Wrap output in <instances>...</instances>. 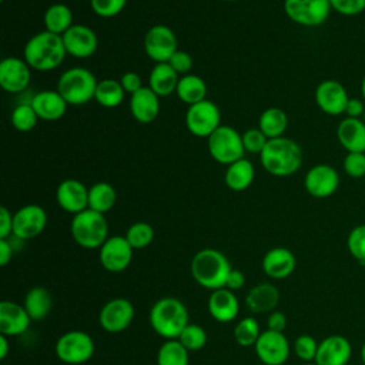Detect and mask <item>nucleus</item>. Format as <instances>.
Segmentation results:
<instances>
[{
	"label": "nucleus",
	"instance_id": "1",
	"mask_svg": "<svg viewBox=\"0 0 365 365\" xmlns=\"http://www.w3.org/2000/svg\"><path fill=\"white\" fill-rule=\"evenodd\" d=\"M63 37L47 30L31 36L23 50V58L36 71H51L66 58Z\"/></svg>",
	"mask_w": 365,
	"mask_h": 365
},
{
	"label": "nucleus",
	"instance_id": "2",
	"mask_svg": "<svg viewBox=\"0 0 365 365\" xmlns=\"http://www.w3.org/2000/svg\"><path fill=\"white\" fill-rule=\"evenodd\" d=\"M259 161L267 173L274 177H288L302 164V150L298 143L287 137L269 138L259 153Z\"/></svg>",
	"mask_w": 365,
	"mask_h": 365
},
{
	"label": "nucleus",
	"instance_id": "3",
	"mask_svg": "<svg viewBox=\"0 0 365 365\" xmlns=\"http://www.w3.org/2000/svg\"><path fill=\"white\" fill-rule=\"evenodd\" d=\"M190 269L198 285L215 291L225 288L228 274L232 268L228 258L221 251L214 248H204L192 257Z\"/></svg>",
	"mask_w": 365,
	"mask_h": 365
},
{
	"label": "nucleus",
	"instance_id": "4",
	"mask_svg": "<svg viewBox=\"0 0 365 365\" xmlns=\"http://www.w3.org/2000/svg\"><path fill=\"white\" fill-rule=\"evenodd\" d=\"M150 324L157 335L165 339H177L188 325V311L180 299L164 297L151 307Z\"/></svg>",
	"mask_w": 365,
	"mask_h": 365
},
{
	"label": "nucleus",
	"instance_id": "5",
	"mask_svg": "<svg viewBox=\"0 0 365 365\" xmlns=\"http://www.w3.org/2000/svg\"><path fill=\"white\" fill-rule=\"evenodd\" d=\"M70 231L76 244L87 250L100 248L108 238V224L104 214L90 208L73 217Z\"/></svg>",
	"mask_w": 365,
	"mask_h": 365
},
{
	"label": "nucleus",
	"instance_id": "6",
	"mask_svg": "<svg viewBox=\"0 0 365 365\" xmlns=\"http://www.w3.org/2000/svg\"><path fill=\"white\" fill-rule=\"evenodd\" d=\"M97 80L84 67H71L63 71L57 80V91L70 106H81L94 98Z\"/></svg>",
	"mask_w": 365,
	"mask_h": 365
},
{
	"label": "nucleus",
	"instance_id": "7",
	"mask_svg": "<svg viewBox=\"0 0 365 365\" xmlns=\"http://www.w3.org/2000/svg\"><path fill=\"white\" fill-rule=\"evenodd\" d=\"M208 153L220 164L230 165L237 160L244 158V144L242 135L230 125H220L207 138Z\"/></svg>",
	"mask_w": 365,
	"mask_h": 365
},
{
	"label": "nucleus",
	"instance_id": "8",
	"mask_svg": "<svg viewBox=\"0 0 365 365\" xmlns=\"http://www.w3.org/2000/svg\"><path fill=\"white\" fill-rule=\"evenodd\" d=\"M94 354V341L84 331H68L56 342V355L61 362L80 365L87 362Z\"/></svg>",
	"mask_w": 365,
	"mask_h": 365
},
{
	"label": "nucleus",
	"instance_id": "9",
	"mask_svg": "<svg viewBox=\"0 0 365 365\" xmlns=\"http://www.w3.org/2000/svg\"><path fill=\"white\" fill-rule=\"evenodd\" d=\"M287 17L304 27L324 24L332 11L329 0H284Z\"/></svg>",
	"mask_w": 365,
	"mask_h": 365
},
{
	"label": "nucleus",
	"instance_id": "10",
	"mask_svg": "<svg viewBox=\"0 0 365 365\" xmlns=\"http://www.w3.org/2000/svg\"><path fill=\"white\" fill-rule=\"evenodd\" d=\"M221 113L218 106L211 100H202L188 106L185 113L187 130L200 138H208L221 124Z\"/></svg>",
	"mask_w": 365,
	"mask_h": 365
},
{
	"label": "nucleus",
	"instance_id": "11",
	"mask_svg": "<svg viewBox=\"0 0 365 365\" xmlns=\"http://www.w3.org/2000/svg\"><path fill=\"white\" fill-rule=\"evenodd\" d=\"M144 51L155 63H167L178 50L174 31L165 24L150 27L144 36Z\"/></svg>",
	"mask_w": 365,
	"mask_h": 365
},
{
	"label": "nucleus",
	"instance_id": "12",
	"mask_svg": "<svg viewBox=\"0 0 365 365\" xmlns=\"http://www.w3.org/2000/svg\"><path fill=\"white\" fill-rule=\"evenodd\" d=\"M47 225V212L37 204H27L13 214V235L26 241L40 235Z\"/></svg>",
	"mask_w": 365,
	"mask_h": 365
},
{
	"label": "nucleus",
	"instance_id": "13",
	"mask_svg": "<svg viewBox=\"0 0 365 365\" xmlns=\"http://www.w3.org/2000/svg\"><path fill=\"white\" fill-rule=\"evenodd\" d=\"M134 248L130 245L125 237L114 235L98 248V259L104 269L110 272L124 271L133 259Z\"/></svg>",
	"mask_w": 365,
	"mask_h": 365
},
{
	"label": "nucleus",
	"instance_id": "14",
	"mask_svg": "<svg viewBox=\"0 0 365 365\" xmlns=\"http://www.w3.org/2000/svg\"><path fill=\"white\" fill-rule=\"evenodd\" d=\"M134 318V307L125 298H113L103 305L98 314L100 327L108 334H118L128 328Z\"/></svg>",
	"mask_w": 365,
	"mask_h": 365
},
{
	"label": "nucleus",
	"instance_id": "15",
	"mask_svg": "<svg viewBox=\"0 0 365 365\" xmlns=\"http://www.w3.org/2000/svg\"><path fill=\"white\" fill-rule=\"evenodd\" d=\"M304 187L314 198H328L339 187V174L329 164H315L307 171Z\"/></svg>",
	"mask_w": 365,
	"mask_h": 365
},
{
	"label": "nucleus",
	"instance_id": "16",
	"mask_svg": "<svg viewBox=\"0 0 365 365\" xmlns=\"http://www.w3.org/2000/svg\"><path fill=\"white\" fill-rule=\"evenodd\" d=\"M314 98L322 113L328 115H341L345 113L349 96L342 83L328 78L315 87Z\"/></svg>",
	"mask_w": 365,
	"mask_h": 365
},
{
	"label": "nucleus",
	"instance_id": "17",
	"mask_svg": "<svg viewBox=\"0 0 365 365\" xmlns=\"http://www.w3.org/2000/svg\"><path fill=\"white\" fill-rule=\"evenodd\" d=\"M255 354L265 365H282L289 356V342L284 332L264 331L254 345Z\"/></svg>",
	"mask_w": 365,
	"mask_h": 365
},
{
	"label": "nucleus",
	"instance_id": "18",
	"mask_svg": "<svg viewBox=\"0 0 365 365\" xmlns=\"http://www.w3.org/2000/svg\"><path fill=\"white\" fill-rule=\"evenodd\" d=\"M30 66L24 58L6 57L0 63V86L4 91L17 94L30 84Z\"/></svg>",
	"mask_w": 365,
	"mask_h": 365
},
{
	"label": "nucleus",
	"instance_id": "19",
	"mask_svg": "<svg viewBox=\"0 0 365 365\" xmlns=\"http://www.w3.org/2000/svg\"><path fill=\"white\" fill-rule=\"evenodd\" d=\"M61 37L67 54L76 58H87L93 56L98 47L97 34L84 24H73Z\"/></svg>",
	"mask_w": 365,
	"mask_h": 365
},
{
	"label": "nucleus",
	"instance_id": "20",
	"mask_svg": "<svg viewBox=\"0 0 365 365\" xmlns=\"http://www.w3.org/2000/svg\"><path fill=\"white\" fill-rule=\"evenodd\" d=\"M56 201L68 214H78L88 208V188L76 178L63 180L56 190Z\"/></svg>",
	"mask_w": 365,
	"mask_h": 365
},
{
	"label": "nucleus",
	"instance_id": "21",
	"mask_svg": "<svg viewBox=\"0 0 365 365\" xmlns=\"http://www.w3.org/2000/svg\"><path fill=\"white\" fill-rule=\"evenodd\" d=\"M352 356V345L342 335H329L318 344L317 365H346Z\"/></svg>",
	"mask_w": 365,
	"mask_h": 365
},
{
	"label": "nucleus",
	"instance_id": "22",
	"mask_svg": "<svg viewBox=\"0 0 365 365\" xmlns=\"http://www.w3.org/2000/svg\"><path fill=\"white\" fill-rule=\"evenodd\" d=\"M31 322L24 305L13 301L0 302V334L6 336H17L27 331Z\"/></svg>",
	"mask_w": 365,
	"mask_h": 365
},
{
	"label": "nucleus",
	"instance_id": "23",
	"mask_svg": "<svg viewBox=\"0 0 365 365\" xmlns=\"http://www.w3.org/2000/svg\"><path fill=\"white\" fill-rule=\"evenodd\" d=\"M36 114L44 121H57L67 111V101L57 90H44L34 94L30 101Z\"/></svg>",
	"mask_w": 365,
	"mask_h": 365
},
{
	"label": "nucleus",
	"instance_id": "24",
	"mask_svg": "<svg viewBox=\"0 0 365 365\" xmlns=\"http://www.w3.org/2000/svg\"><path fill=\"white\" fill-rule=\"evenodd\" d=\"M130 111L135 121L150 124L160 114V97L150 87H141L130 97Z\"/></svg>",
	"mask_w": 365,
	"mask_h": 365
},
{
	"label": "nucleus",
	"instance_id": "25",
	"mask_svg": "<svg viewBox=\"0 0 365 365\" xmlns=\"http://www.w3.org/2000/svg\"><path fill=\"white\" fill-rule=\"evenodd\" d=\"M297 267V259L292 251L284 247H275L262 257L264 272L274 279H284L289 277Z\"/></svg>",
	"mask_w": 365,
	"mask_h": 365
},
{
	"label": "nucleus",
	"instance_id": "26",
	"mask_svg": "<svg viewBox=\"0 0 365 365\" xmlns=\"http://www.w3.org/2000/svg\"><path fill=\"white\" fill-rule=\"evenodd\" d=\"M336 138L346 153H365V123L345 117L336 127Z\"/></svg>",
	"mask_w": 365,
	"mask_h": 365
},
{
	"label": "nucleus",
	"instance_id": "27",
	"mask_svg": "<svg viewBox=\"0 0 365 365\" xmlns=\"http://www.w3.org/2000/svg\"><path fill=\"white\" fill-rule=\"evenodd\" d=\"M208 312L218 322H230L235 319L240 312V304L235 294L228 288L212 291L208 298Z\"/></svg>",
	"mask_w": 365,
	"mask_h": 365
},
{
	"label": "nucleus",
	"instance_id": "28",
	"mask_svg": "<svg viewBox=\"0 0 365 365\" xmlns=\"http://www.w3.org/2000/svg\"><path fill=\"white\" fill-rule=\"evenodd\" d=\"M278 301L279 291L269 282H261L254 285L245 297L247 308L255 314L272 311L278 305Z\"/></svg>",
	"mask_w": 365,
	"mask_h": 365
},
{
	"label": "nucleus",
	"instance_id": "29",
	"mask_svg": "<svg viewBox=\"0 0 365 365\" xmlns=\"http://www.w3.org/2000/svg\"><path fill=\"white\" fill-rule=\"evenodd\" d=\"M178 80V74L168 63H155L148 76V87L158 97H167L175 93Z\"/></svg>",
	"mask_w": 365,
	"mask_h": 365
},
{
	"label": "nucleus",
	"instance_id": "30",
	"mask_svg": "<svg viewBox=\"0 0 365 365\" xmlns=\"http://www.w3.org/2000/svg\"><path fill=\"white\" fill-rule=\"evenodd\" d=\"M254 177H255L254 165L250 160L244 157L227 165V170L224 174V182L230 190L238 192V191L247 190L252 184Z\"/></svg>",
	"mask_w": 365,
	"mask_h": 365
},
{
	"label": "nucleus",
	"instance_id": "31",
	"mask_svg": "<svg viewBox=\"0 0 365 365\" xmlns=\"http://www.w3.org/2000/svg\"><path fill=\"white\" fill-rule=\"evenodd\" d=\"M53 307L51 294L43 287H33L24 297V308L30 315L31 321L44 319Z\"/></svg>",
	"mask_w": 365,
	"mask_h": 365
},
{
	"label": "nucleus",
	"instance_id": "32",
	"mask_svg": "<svg viewBox=\"0 0 365 365\" xmlns=\"http://www.w3.org/2000/svg\"><path fill=\"white\" fill-rule=\"evenodd\" d=\"M175 94L182 103L192 106L195 103L205 100L207 84L200 76L185 74L180 77Z\"/></svg>",
	"mask_w": 365,
	"mask_h": 365
},
{
	"label": "nucleus",
	"instance_id": "33",
	"mask_svg": "<svg viewBox=\"0 0 365 365\" xmlns=\"http://www.w3.org/2000/svg\"><path fill=\"white\" fill-rule=\"evenodd\" d=\"M43 23L47 31L63 36L73 26V13L68 6L54 3L44 11Z\"/></svg>",
	"mask_w": 365,
	"mask_h": 365
},
{
	"label": "nucleus",
	"instance_id": "34",
	"mask_svg": "<svg viewBox=\"0 0 365 365\" xmlns=\"http://www.w3.org/2000/svg\"><path fill=\"white\" fill-rule=\"evenodd\" d=\"M288 127V115L279 107H269L264 110L258 120V128L267 135V138L282 137Z\"/></svg>",
	"mask_w": 365,
	"mask_h": 365
},
{
	"label": "nucleus",
	"instance_id": "35",
	"mask_svg": "<svg viewBox=\"0 0 365 365\" xmlns=\"http://www.w3.org/2000/svg\"><path fill=\"white\" fill-rule=\"evenodd\" d=\"M117 201V192L108 182L100 181L88 188V208L100 214L108 212Z\"/></svg>",
	"mask_w": 365,
	"mask_h": 365
},
{
	"label": "nucleus",
	"instance_id": "36",
	"mask_svg": "<svg viewBox=\"0 0 365 365\" xmlns=\"http://www.w3.org/2000/svg\"><path fill=\"white\" fill-rule=\"evenodd\" d=\"M124 94L125 91L120 81L113 78H104L97 83L94 100L106 108H115L123 103Z\"/></svg>",
	"mask_w": 365,
	"mask_h": 365
},
{
	"label": "nucleus",
	"instance_id": "37",
	"mask_svg": "<svg viewBox=\"0 0 365 365\" xmlns=\"http://www.w3.org/2000/svg\"><path fill=\"white\" fill-rule=\"evenodd\" d=\"M188 352L178 339H167L157 352V365H188Z\"/></svg>",
	"mask_w": 365,
	"mask_h": 365
},
{
	"label": "nucleus",
	"instance_id": "38",
	"mask_svg": "<svg viewBox=\"0 0 365 365\" xmlns=\"http://www.w3.org/2000/svg\"><path fill=\"white\" fill-rule=\"evenodd\" d=\"M259 335V325L251 317L242 318L234 328V339L240 346H254Z\"/></svg>",
	"mask_w": 365,
	"mask_h": 365
},
{
	"label": "nucleus",
	"instance_id": "39",
	"mask_svg": "<svg viewBox=\"0 0 365 365\" xmlns=\"http://www.w3.org/2000/svg\"><path fill=\"white\" fill-rule=\"evenodd\" d=\"M38 115L36 114L34 108L31 107V104H19L14 107V110L11 111V115H10V121H11V125L20 131V133H27V131H31L37 121H38Z\"/></svg>",
	"mask_w": 365,
	"mask_h": 365
},
{
	"label": "nucleus",
	"instance_id": "40",
	"mask_svg": "<svg viewBox=\"0 0 365 365\" xmlns=\"http://www.w3.org/2000/svg\"><path fill=\"white\" fill-rule=\"evenodd\" d=\"M127 241L134 250H141L148 247L154 240V230L148 222L138 221L128 227L125 235Z\"/></svg>",
	"mask_w": 365,
	"mask_h": 365
},
{
	"label": "nucleus",
	"instance_id": "41",
	"mask_svg": "<svg viewBox=\"0 0 365 365\" xmlns=\"http://www.w3.org/2000/svg\"><path fill=\"white\" fill-rule=\"evenodd\" d=\"M188 351H200L207 344V332L197 324H188L177 338Z\"/></svg>",
	"mask_w": 365,
	"mask_h": 365
},
{
	"label": "nucleus",
	"instance_id": "42",
	"mask_svg": "<svg viewBox=\"0 0 365 365\" xmlns=\"http://www.w3.org/2000/svg\"><path fill=\"white\" fill-rule=\"evenodd\" d=\"M346 248L354 259L359 264H365V224H359L349 231Z\"/></svg>",
	"mask_w": 365,
	"mask_h": 365
},
{
	"label": "nucleus",
	"instance_id": "43",
	"mask_svg": "<svg viewBox=\"0 0 365 365\" xmlns=\"http://www.w3.org/2000/svg\"><path fill=\"white\" fill-rule=\"evenodd\" d=\"M318 344L317 339L311 335H299L295 342H294V351L297 356L304 361V362H314L318 351Z\"/></svg>",
	"mask_w": 365,
	"mask_h": 365
},
{
	"label": "nucleus",
	"instance_id": "44",
	"mask_svg": "<svg viewBox=\"0 0 365 365\" xmlns=\"http://www.w3.org/2000/svg\"><path fill=\"white\" fill-rule=\"evenodd\" d=\"M342 168L348 177L362 178L365 175V153H346Z\"/></svg>",
	"mask_w": 365,
	"mask_h": 365
},
{
	"label": "nucleus",
	"instance_id": "45",
	"mask_svg": "<svg viewBox=\"0 0 365 365\" xmlns=\"http://www.w3.org/2000/svg\"><path fill=\"white\" fill-rule=\"evenodd\" d=\"M127 0H90L93 11L104 19L114 17L123 11Z\"/></svg>",
	"mask_w": 365,
	"mask_h": 365
},
{
	"label": "nucleus",
	"instance_id": "46",
	"mask_svg": "<svg viewBox=\"0 0 365 365\" xmlns=\"http://www.w3.org/2000/svg\"><path fill=\"white\" fill-rule=\"evenodd\" d=\"M241 135H242V144H244L245 151L252 153V154H259L268 141L267 135L258 127L248 128Z\"/></svg>",
	"mask_w": 365,
	"mask_h": 365
},
{
	"label": "nucleus",
	"instance_id": "47",
	"mask_svg": "<svg viewBox=\"0 0 365 365\" xmlns=\"http://www.w3.org/2000/svg\"><path fill=\"white\" fill-rule=\"evenodd\" d=\"M331 9L342 16L351 17L365 10V0H329Z\"/></svg>",
	"mask_w": 365,
	"mask_h": 365
},
{
	"label": "nucleus",
	"instance_id": "48",
	"mask_svg": "<svg viewBox=\"0 0 365 365\" xmlns=\"http://www.w3.org/2000/svg\"><path fill=\"white\" fill-rule=\"evenodd\" d=\"M173 70L180 76H185L190 73V70L192 68V57L190 53L184 51V50H177L171 57L170 60L167 61Z\"/></svg>",
	"mask_w": 365,
	"mask_h": 365
},
{
	"label": "nucleus",
	"instance_id": "49",
	"mask_svg": "<svg viewBox=\"0 0 365 365\" xmlns=\"http://www.w3.org/2000/svg\"><path fill=\"white\" fill-rule=\"evenodd\" d=\"M118 81H120V84L123 86L124 91L128 93V94H134V93L138 91L141 87H144L143 83H141V77H140L137 73H134V71H127V73H124Z\"/></svg>",
	"mask_w": 365,
	"mask_h": 365
},
{
	"label": "nucleus",
	"instance_id": "50",
	"mask_svg": "<svg viewBox=\"0 0 365 365\" xmlns=\"http://www.w3.org/2000/svg\"><path fill=\"white\" fill-rule=\"evenodd\" d=\"M10 235H13V214L6 207H0V240H9Z\"/></svg>",
	"mask_w": 365,
	"mask_h": 365
},
{
	"label": "nucleus",
	"instance_id": "51",
	"mask_svg": "<svg viewBox=\"0 0 365 365\" xmlns=\"http://www.w3.org/2000/svg\"><path fill=\"white\" fill-rule=\"evenodd\" d=\"M287 328V317L281 311H272L267 321V329L275 332H284Z\"/></svg>",
	"mask_w": 365,
	"mask_h": 365
},
{
	"label": "nucleus",
	"instance_id": "52",
	"mask_svg": "<svg viewBox=\"0 0 365 365\" xmlns=\"http://www.w3.org/2000/svg\"><path fill=\"white\" fill-rule=\"evenodd\" d=\"M365 110V101L362 98L349 97L346 107H345V115L349 118H361Z\"/></svg>",
	"mask_w": 365,
	"mask_h": 365
},
{
	"label": "nucleus",
	"instance_id": "53",
	"mask_svg": "<svg viewBox=\"0 0 365 365\" xmlns=\"http://www.w3.org/2000/svg\"><path fill=\"white\" fill-rule=\"evenodd\" d=\"M245 284V277L244 274L240 271V269H231L230 274H228V278H227V282H225V288L231 289V291H235V289H240L242 288Z\"/></svg>",
	"mask_w": 365,
	"mask_h": 365
},
{
	"label": "nucleus",
	"instance_id": "54",
	"mask_svg": "<svg viewBox=\"0 0 365 365\" xmlns=\"http://www.w3.org/2000/svg\"><path fill=\"white\" fill-rule=\"evenodd\" d=\"M13 257V247L9 240H0V265L6 267Z\"/></svg>",
	"mask_w": 365,
	"mask_h": 365
},
{
	"label": "nucleus",
	"instance_id": "55",
	"mask_svg": "<svg viewBox=\"0 0 365 365\" xmlns=\"http://www.w3.org/2000/svg\"><path fill=\"white\" fill-rule=\"evenodd\" d=\"M9 336L0 334V359H4L9 354Z\"/></svg>",
	"mask_w": 365,
	"mask_h": 365
},
{
	"label": "nucleus",
	"instance_id": "56",
	"mask_svg": "<svg viewBox=\"0 0 365 365\" xmlns=\"http://www.w3.org/2000/svg\"><path fill=\"white\" fill-rule=\"evenodd\" d=\"M361 96H362V100L365 101V74H364L362 81H361Z\"/></svg>",
	"mask_w": 365,
	"mask_h": 365
},
{
	"label": "nucleus",
	"instance_id": "57",
	"mask_svg": "<svg viewBox=\"0 0 365 365\" xmlns=\"http://www.w3.org/2000/svg\"><path fill=\"white\" fill-rule=\"evenodd\" d=\"M361 359H362V364L365 365V342L361 346Z\"/></svg>",
	"mask_w": 365,
	"mask_h": 365
},
{
	"label": "nucleus",
	"instance_id": "58",
	"mask_svg": "<svg viewBox=\"0 0 365 365\" xmlns=\"http://www.w3.org/2000/svg\"><path fill=\"white\" fill-rule=\"evenodd\" d=\"M302 365H317L315 362H305V364H302Z\"/></svg>",
	"mask_w": 365,
	"mask_h": 365
},
{
	"label": "nucleus",
	"instance_id": "59",
	"mask_svg": "<svg viewBox=\"0 0 365 365\" xmlns=\"http://www.w3.org/2000/svg\"><path fill=\"white\" fill-rule=\"evenodd\" d=\"M361 120L365 123V110H364V114H362V117H361Z\"/></svg>",
	"mask_w": 365,
	"mask_h": 365
},
{
	"label": "nucleus",
	"instance_id": "60",
	"mask_svg": "<svg viewBox=\"0 0 365 365\" xmlns=\"http://www.w3.org/2000/svg\"><path fill=\"white\" fill-rule=\"evenodd\" d=\"M222 1H237V0H222Z\"/></svg>",
	"mask_w": 365,
	"mask_h": 365
}]
</instances>
